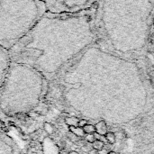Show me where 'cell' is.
I'll use <instances>...</instances> for the list:
<instances>
[{
  "label": "cell",
  "instance_id": "obj_1",
  "mask_svg": "<svg viewBox=\"0 0 154 154\" xmlns=\"http://www.w3.org/2000/svg\"><path fill=\"white\" fill-rule=\"evenodd\" d=\"M96 7L73 14L46 12L8 50L12 62L30 66L46 79L56 78L97 41Z\"/></svg>",
  "mask_w": 154,
  "mask_h": 154
},
{
  "label": "cell",
  "instance_id": "obj_2",
  "mask_svg": "<svg viewBox=\"0 0 154 154\" xmlns=\"http://www.w3.org/2000/svg\"><path fill=\"white\" fill-rule=\"evenodd\" d=\"M154 14V0H97V42L127 58L140 56L147 48Z\"/></svg>",
  "mask_w": 154,
  "mask_h": 154
},
{
  "label": "cell",
  "instance_id": "obj_3",
  "mask_svg": "<svg viewBox=\"0 0 154 154\" xmlns=\"http://www.w3.org/2000/svg\"><path fill=\"white\" fill-rule=\"evenodd\" d=\"M47 79L33 68L11 62L0 88V113L14 116L31 113L39 105Z\"/></svg>",
  "mask_w": 154,
  "mask_h": 154
},
{
  "label": "cell",
  "instance_id": "obj_4",
  "mask_svg": "<svg viewBox=\"0 0 154 154\" xmlns=\"http://www.w3.org/2000/svg\"><path fill=\"white\" fill-rule=\"evenodd\" d=\"M45 11L42 0H0V46L10 50Z\"/></svg>",
  "mask_w": 154,
  "mask_h": 154
},
{
  "label": "cell",
  "instance_id": "obj_5",
  "mask_svg": "<svg viewBox=\"0 0 154 154\" xmlns=\"http://www.w3.org/2000/svg\"><path fill=\"white\" fill-rule=\"evenodd\" d=\"M97 0H45L46 12L73 14L93 8Z\"/></svg>",
  "mask_w": 154,
  "mask_h": 154
},
{
  "label": "cell",
  "instance_id": "obj_6",
  "mask_svg": "<svg viewBox=\"0 0 154 154\" xmlns=\"http://www.w3.org/2000/svg\"><path fill=\"white\" fill-rule=\"evenodd\" d=\"M0 154H22L15 141L0 125Z\"/></svg>",
  "mask_w": 154,
  "mask_h": 154
},
{
  "label": "cell",
  "instance_id": "obj_7",
  "mask_svg": "<svg viewBox=\"0 0 154 154\" xmlns=\"http://www.w3.org/2000/svg\"><path fill=\"white\" fill-rule=\"evenodd\" d=\"M11 62L8 51L0 46V88L5 81Z\"/></svg>",
  "mask_w": 154,
  "mask_h": 154
},
{
  "label": "cell",
  "instance_id": "obj_8",
  "mask_svg": "<svg viewBox=\"0 0 154 154\" xmlns=\"http://www.w3.org/2000/svg\"><path fill=\"white\" fill-rule=\"evenodd\" d=\"M95 128H96V133L101 136H105L106 134L107 131V125L105 121H99L98 123H97L95 125Z\"/></svg>",
  "mask_w": 154,
  "mask_h": 154
},
{
  "label": "cell",
  "instance_id": "obj_9",
  "mask_svg": "<svg viewBox=\"0 0 154 154\" xmlns=\"http://www.w3.org/2000/svg\"><path fill=\"white\" fill-rule=\"evenodd\" d=\"M79 118H78L77 116H68L64 118V123L69 127V126H78L79 125Z\"/></svg>",
  "mask_w": 154,
  "mask_h": 154
},
{
  "label": "cell",
  "instance_id": "obj_10",
  "mask_svg": "<svg viewBox=\"0 0 154 154\" xmlns=\"http://www.w3.org/2000/svg\"><path fill=\"white\" fill-rule=\"evenodd\" d=\"M43 130H44V132H45L47 134L51 135V134H53L55 133L56 127H55L52 124H51V123H49V122H44V123H43Z\"/></svg>",
  "mask_w": 154,
  "mask_h": 154
},
{
  "label": "cell",
  "instance_id": "obj_11",
  "mask_svg": "<svg viewBox=\"0 0 154 154\" xmlns=\"http://www.w3.org/2000/svg\"><path fill=\"white\" fill-rule=\"evenodd\" d=\"M69 132H71L72 134H74L75 135H77L78 137H83V136H85L86 134H85V133H84V131H83V128H81V127H79V126H69Z\"/></svg>",
  "mask_w": 154,
  "mask_h": 154
},
{
  "label": "cell",
  "instance_id": "obj_12",
  "mask_svg": "<svg viewBox=\"0 0 154 154\" xmlns=\"http://www.w3.org/2000/svg\"><path fill=\"white\" fill-rule=\"evenodd\" d=\"M83 131H84L85 134H94L96 133V128H95V125H94L87 124L83 127Z\"/></svg>",
  "mask_w": 154,
  "mask_h": 154
},
{
  "label": "cell",
  "instance_id": "obj_13",
  "mask_svg": "<svg viewBox=\"0 0 154 154\" xmlns=\"http://www.w3.org/2000/svg\"><path fill=\"white\" fill-rule=\"evenodd\" d=\"M106 141L109 143V144H115L116 143V134L112 132H107L106 134L105 135Z\"/></svg>",
  "mask_w": 154,
  "mask_h": 154
},
{
  "label": "cell",
  "instance_id": "obj_14",
  "mask_svg": "<svg viewBox=\"0 0 154 154\" xmlns=\"http://www.w3.org/2000/svg\"><path fill=\"white\" fill-rule=\"evenodd\" d=\"M92 147H93L94 150H97V151L100 152V151H102V150L104 149L105 143H104V142H102V141H100V140H96V141L92 143Z\"/></svg>",
  "mask_w": 154,
  "mask_h": 154
},
{
  "label": "cell",
  "instance_id": "obj_15",
  "mask_svg": "<svg viewBox=\"0 0 154 154\" xmlns=\"http://www.w3.org/2000/svg\"><path fill=\"white\" fill-rule=\"evenodd\" d=\"M67 137H68L69 140H70L71 142H74V143L78 142V139L79 138V137H78L77 135H75L74 134H72L71 132H69V133L67 134Z\"/></svg>",
  "mask_w": 154,
  "mask_h": 154
},
{
  "label": "cell",
  "instance_id": "obj_16",
  "mask_svg": "<svg viewBox=\"0 0 154 154\" xmlns=\"http://www.w3.org/2000/svg\"><path fill=\"white\" fill-rule=\"evenodd\" d=\"M85 140H86L87 143L92 144V143L96 141V138H95V135H94V134H86Z\"/></svg>",
  "mask_w": 154,
  "mask_h": 154
},
{
  "label": "cell",
  "instance_id": "obj_17",
  "mask_svg": "<svg viewBox=\"0 0 154 154\" xmlns=\"http://www.w3.org/2000/svg\"><path fill=\"white\" fill-rule=\"evenodd\" d=\"M87 124H88V120L87 119H84V118H82V119H79V125H78V126L79 127H81V128H83Z\"/></svg>",
  "mask_w": 154,
  "mask_h": 154
},
{
  "label": "cell",
  "instance_id": "obj_18",
  "mask_svg": "<svg viewBox=\"0 0 154 154\" xmlns=\"http://www.w3.org/2000/svg\"><path fill=\"white\" fill-rule=\"evenodd\" d=\"M88 154H99V152L98 151H97V150H94V149H92V150H90Z\"/></svg>",
  "mask_w": 154,
  "mask_h": 154
},
{
  "label": "cell",
  "instance_id": "obj_19",
  "mask_svg": "<svg viewBox=\"0 0 154 154\" xmlns=\"http://www.w3.org/2000/svg\"><path fill=\"white\" fill-rule=\"evenodd\" d=\"M68 154H79L77 152H75V151H71V152H69Z\"/></svg>",
  "mask_w": 154,
  "mask_h": 154
},
{
  "label": "cell",
  "instance_id": "obj_20",
  "mask_svg": "<svg viewBox=\"0 0 154 154\" xmlns=\"http://www.w3.org/2000/svg\"><path fill=\"white\" fill-rule=\"evenodd\" d=\"M107 154H117L116 152H113V151H111V152H108Z\"/></svg>",
  "mask_w": 154,
  "mask_h": 154
},
{
  "label": "cell",
  "instance_id": "obj_21",
  "mask_svg": "<svg viewBox=\"0 0 154 154\" xmlns=\"http://www.w3.org/2000/svg\"><path fill=\"white\" fill-rule=\"evenodd\" d=\"M42 1H45V0H42Z\"/></svg>",
  "mask_w": 154,
  "mask_h": 154
}]
</instances>
